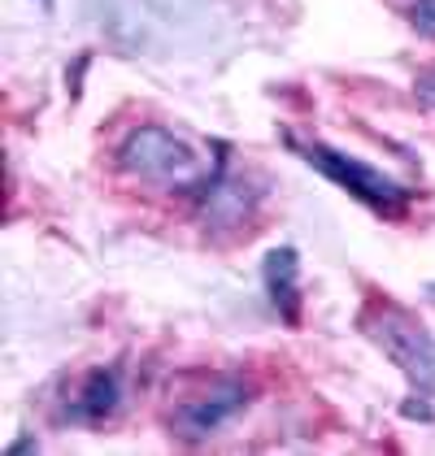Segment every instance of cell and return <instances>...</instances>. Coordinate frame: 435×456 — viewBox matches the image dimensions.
Here are the masks:
<instances>
[{
    "mask_svg": "<svg viewBox=\"0 0 435 456\" xmlns=\"http://www.w3.org/2000/svg\"><path fill=\"white\" fill-rule=\"evenodd\" d=\"M118 166L131 178H144L157 187H209L214 175L201 161V152L187 140L170 135L166 126H140L118 148Z\"/></svg>",
    "mask_w": 435,
    "mask_h": 456,
    "instance_id": "1",
    "label": "cell"
},
{
    "mask_svg": "<svg viewBox=\"0 0 435 456\" xmlns=\"http://www.w3.org/2000/svg\"><path fill=\"white\" fill-rule=\"evenodd\" d=\"M362 330L418 391H435V335L409 309L392 300H370L362 314Z\"/></svg>",
    "mask_w": 435,
    "mask_h": 456,
    "instance_id": "2",
    "label": "cell"
},
{
    "mask_svg": "<svg viewBox=\"0 0 435 456\" xmlns=\"http://www.w3.org/2000/svg\"><path fill=\"white\" fill-rule=\"evenodd\" d=\"M296 152H300L309 166H318L331 183H340L344 191H353V196H357L362 205H370L374 213H400L405 200H409V191L400 187L397 178H388L383 170L365 166V161L349 157V152H331L323 143H296Z\"/></svg>",
    "mask_w": 435,
    "mask_h": 456,
    "instance_id": "3",
    "label": "cell"
},
{
    "mask_svg": "<svg viewBox=\"0 0 435 456\" xmlns=\"http://www.w3.org/2000/svg\"><path fill=\"white\" fill-rule=\"evenodd\" d=\"M244 387L240 383H226L218 387V391H209V395H196V400H187V404H179L175 409V435H183V439H209L222 421H231L240 409H244Z\"/></svg>",
    "mask_w": 435,
    "mask_h": 456,
    "instance_id": "4",
    "label": "cell"
},
{
    "mask_svg": "<svg viewBox=\"0 0 435 456\" xmlns=\"http://www.w3.org/2000/svg\"><path fill=\"white\" fill-rule=\"evenodd\" d=\"M296 274H300V261L291 248H275L266 256V291H270V305L279 309V317L296 326L300 322V291H296Z\"/></svg>",
    "mask_w": 435,
    "mask_h": 456,
    "instance_id": "5",
    "label": "cell"
},
{
    "mask_svg": "<svg viewBox=\"0 0 435 456\" xmlns=\"http://www.w3.org/2000/svg\"><path fill=\"white\" fill-rule=\"evenodd\" d=\"M118 409V374L113 370H92L83 379V391L70 400L74 421H105Z\"/></svg>",
    "mask_w": 435,
    "mask_h": 456,
    "instance_id": "6",
    "label": "cell"
},
{
    "mask_svg": "<svg viewBox=\"0 0 435 456\" xmlns=\"http://www.w3.org/2000/svg\"><path fill=\"white\" fill-rule=\"evenodd\" d=\"M409 22H414L423 36L435 39V0H418V4L409 9Z\"/></svg>",
    "mask_w": 435,
    "mask_h": 456,
    "instance_id": "7",
    "label": "cell"
},
{
    "mask_svg": "<svg viewBox=\"0 0 435 456\" xmlns=\"http://www.w3.org/2000/svg\"><path fill=\"white\" fill-rule=\"evenodd\" d=\"M418 101H423L427 109H435V70L423 74V83H418Z\"/></svg>",
    "mask_w": 435,
    "mask_h": 456,
    "instance_id": "8",
    "label": "cell"
},
{
    "mask_svg": "<svg viewBox=\"0 0 435 456\" xmlns=\"http://www.w3.org/2000/svg\"><path fill=\"white\" fill-rule=\"evenodd\" d=\"M431 296H435V287H431Z\"/></svg>",
    "mask_w": 435,
    "mask_h": 456,
    "instance_id": "9",
    "label": "cell"
}]
</instances>
